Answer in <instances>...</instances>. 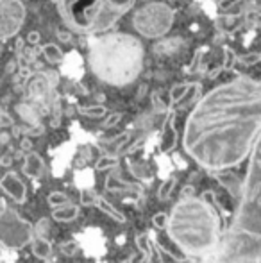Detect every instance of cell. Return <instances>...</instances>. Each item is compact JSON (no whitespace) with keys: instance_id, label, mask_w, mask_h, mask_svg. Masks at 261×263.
Returning a JSON list of instances; mask_svg holds the SVG:
<instances>
[{"instance_id":"cell-23","label":"cell","mask_w":261,"mask_h":263,"mask_svg":"<svg viewBox=\"0 0 261 263\" xmlns=\"http://www.w3.org/2000/svg\"><path fill=\"white\" fill-rule=\"evenodd\" d=\"M152 224H154V228H157V229L167 228V224H168V215H167V213H163V211L156 213V215L152 217Z\"/></svg>"},{"instance_id":"cell-11","label":"cell","mask_w":261,"mask_h":263,"mask_svg":"<svg viewBox=\"0 0 261 263\" xmlns=\"http://www.w3.org/2000/svg\"><path fill=\"white\" fill-rule=\"evenodd\" d=\"M45 172V163L39 154L36 153H29L25 156V163H24V174L29 177H39Z\"/></svg>"},{"instance_id":"cell-16","label":"cell","mask_w":261,"mask_h":263,"mask_svg":"<svg viewBox=\"0 0 261 263\" xmlns=\"http://www.w3.org/2000/svg\"><path fill=\"white\" fill-rule=\"evenodd\" d=\"M42 52H43V55H45L47 61H50V63H61V61H63V58H65L63 50H61L59 47L56 45V43H49V45H43Z\"/></svg>"},{"instance_id":"cell-19","label":"cell","mask_w":261,"mask_h":263,"mask_svg":"<svg viewBox=\"0 0 261 263\" xmlns=\"http://www.w3.org/2000/svg\"><path fill=\"white\" fill-rule=\"evenodd\" d=\"M175 184H177L175 177H168V179L165 181L163 184H161L159 192H157V199H159V201H167V199H170V195H172V192H174Z\"/></svg>"},{"instance_id":"cell-1","label":"cell","mask_w":261,"mask_h":263,"mask_svg":"<svg viewBox=\"0 0 261 263\" xmlns=\"http://www.w3.org/2000/svg\"><path fill=\"white\" fill-rule=\"evenodd\" d=\"M261 133V79L238 76L197 102L183 145L200 166L226 170L249 156Z\"/></svg>"},{"instance_id":"cell-20","label":"cell","mask_w":261,"mask_h":263,"mask_svg":"<svg viewBox=\"0 0 261 263\" xmlns=\"http://www.w3.org/2000/svg\"><path fill=\"white\" fill-rule=\"evenodd\" d=\"M47 201H49V204L52 206V208H57V206H63V204H66V202H70L68 195L63 194V192H52Z\"/></svg>"},{"instance_id":"cell-17","label":"cell","mask_w":261,"mask_h":263,"mask_svg":"<svg viewBox=\"0 0 261 263\" xmlns=\"http://www.w3.org/2000/svg\"><path fill=\"white\" fill-rule=\"evenodd\" d=\"M190 90H192V84H188V83H181V84H175V86H172V90H170L172 104H179V102H181L183 99L190 93Z\"/></svg>"},{"instance_id":"cell-14","label":"cell","mask_w":261,"mask_h":263,"mask_svg":"<svg viewBox=\"0 0 261 263\" xmlns=\"http://www.w3.org/2000/svg\"><path fill=\"white\" fill-rule=\"evenodd\" d=\"M95 206H97V208L101 210L102 213H106V217L113 218L115 222H126V217H124L122 211H118V210L115 208V206L111 204V202L106 201V199L101 197V195H98L97 201H95Z\"/></svg>"},{"instance_id":"cell-6","label":"cell","mask_w":261,"mask_h":263,"mask_svg":"<svg viewBox=\"0 0 261 263\" xmlns=\"http://www.w3.org/2000/svg\"><path fill=\"white\" fill-rule=\"evenodd\" d=\"M175 11L165 2H150L132 16V27L145 38L165 36L174 25Z\"/></svg>"},{"instance_id":"cell-28","label":"cell","mask_w":261,"mask_h":263,"mask_svg":"<svg viewBox=\"0 0 261 263\" xmlns=\"http://www.w3.org/2000/svg\"><path fill=\"white\" fill-rule=\"evenodd\" d=\"M32 147V143H31V140L29 138H25V140H22V149L24 151H29Z\"/></svg>"},{"instance_id":"cell-10","label":"cell","mask_w":261,"mask_h":263,"mask_svg":"<svg viewBox=\"0 0 261 263\" xmlns=\"http://www.w3.org/2000/svg\"><path fill=\"white\" fill-rule=\"evenodd\" d=\"M177 145V131L174 127V113L168 115L167 122L163 127V140H161V151L163 153H170Z\"/></svg>"},{"instance_id":"cell-22","label":"cell","mask_w":261,"mask_h":263,"mask_svg":"<svg viewBox=\"0 0 261 263\" xmlns=\"http://www.w3.org/2000/svg\"><path fill=\"white\" fill-rule=\"evenodd\" d=\"M118 166V159L113 156H102L97 161V170H108V168H115Z\"/></svg>"},{"instance_id":"cell-12","label":"cell","mask_w":261,"mask_h":263,"mask_svg":"<svg viewBox=\"0 0 261 263\" xmlns=\"http://www.w3.org/2000/svg\"><path fill=\"white\" fill-rule=\"evenodd\" d=\"M79 217V208L75 204H63V206H57L52 211V218L56 222H72Z\"/></svg>"},{"instance_id":"cell-8","label":"cell","mask_w":261,"mask_h":263,"mask_svg":"<svg viewBox=\"0 0 261 263\" xmlns=\"http://www.w3.org/2000/svg\"><path fill=\"white\" fill-rule=\"evenodd\" d=\"M25 20V7L20 0H0V40L14 36Z\"/></svg>"},{"instance_id":"cell-21","label":"cell","mask_w":261,"mask_h":263,"mask_svg":"<svg viewBox=\"0 0 261 263\" xmlns=\"http://www.w3.org/2000/svg\"><path fill=\"white\" fill-rule=\"evenodd\" d=\"M97 197L98 195L95 194L91 188H83V190H81V202H83L84 206H95Z\"/></svg>"},{"instance_id":"cell-4","label":"cell","mask_w":261,"mask_h":263,"mask_svg":"<svg viewBox=\"0 0 261 263\" xmlns=\"http://www.w3.org/2000/svg\"><path fill=\"white\" fill-rule=\"evenodd\" d=\"M88 65L102 83L127 86L142 73L143 45L127 32L93 36L88 42Z\"/></svg>"},{"instance_id":"cell-13","label":"cell","mask_w":261,"mask_h":263,"mask_svg":"<svg viewBox=\"0 0 261 263\" xmlns=\"http://www.w3.org/2000/svg\"><path fill=\"white\" fill-rule=\"evenodd\" d=\"M31 246H32V254L39 260H49L52 256V246L50 242L45 238V236H38V238L31 240Z\"/></svg>"},{"instance_id":"cell-3","label":"cell","mask_w":261,"mask_h":263,"mask_svg":"<svg viewBox=\"0 0 261 263\" xmlns=\"http://www.w3.org/2000/svg\"><path fill=\"white\" fill-rule=\"evenodd\" d=\"M168 235L188 256H206L220 246V217L213 202L183 197L168 215Z\"/></svg>"},{"instance_id":"cell-2","label":"cell","mask_w":261,"mask_h":263,"mask_svg":"<svg viewBox=\"0 0 261 263\" xmlns=\"http://www.w3.org/2000/svg\"><path fill=\"white\" fill-rule=\"evenodd\" d=\"M249 154L240 204L220 242L218 258L224 261H261V133Z\"/></svg>"},{"instance_id":"cell-29","label":"cell","mask_w":261,"mask_h":263,"mask_svg":"<svg viewBox=\"0 0 261 263\" xmlns=\"http://www.w3.org/2000/svg\"><path fill=\"white\" fill-rule=\"evenodd\" d=\"M57 34H59V38L63 40V42H68L70 40V32H66V31H59Z\"/></svg>"},{"instance_id":"cell-5","label":"cell","mask_w":261,"mask_h":263,"mask_svg":"<svg viewBox=\"0 0 261 263\" xmlns=\"http://www.w3.org/2000/svg\"><path fill=\"white\" fill-rule=\"evenodd\" d=\"M59 14L72 31L98 34L109 31L131 7L134 0H56Z\"/></svg>"},{"instance_id":"cell-25","label":"cell","mask_w":261,"mask_h":263,"mask_svg":"<svg viewBox=\"0 0 261 263\" xmlns=\"http://www.w3.org/2000/svg\"><path fill=\"white\" fill-rule=\"evenodd\" d=\"M75 251H77V246L73 242H66L61 246V253L66 254V256H72V254H75Z\"/></svg>"},{"instance_id":"cell-15","label":"cell","mask_w":261,"mask_h":263,"mask_svg":"<svg viewBox=\"0 0 261 263\" xmlns=\"http://www.w3.org/2000/svg\"><path fill=\"white\" fill-rule=\"evenodd\" d=\"M136 246H138V249L142 251L143 260H145V261L152 260V240H150V233L149 231L139 233V235L136 236Z\"/></svg>"},{"instance_id":"cell-7","label":"cell","mask_w":261,"mask_h":263,"mask_svg":"<svg viewBox=\"0 0 261 263\" xmlns=\"http://www.w3.org/2000/svg\"><path fill=\"white\" fill-rule=\"evenodd\" d=\"M32 233H34L32 224L22 218L16 211H0V243L11 247V249H18V247H24L31 242Z\"/></svg>"},{"instance_id":"cell-26","label":"cell","mask_w":261,"mask_h":263,"mask_svg":"<svg viewBox=\"0 0 261 263\" xmlns=\"http://www.w3.org/2000/svg\"><path fill=\"white\" fill-rule=\"evenodd\" d=\"M27 42L31 43V45H36V43L39 42V32L38 31H32L31 34L27 36Z\"/></svg>"},{"instance_id":"cell-24","label":"cell","mask_w":261,"mask_h":263,"mask_svg":"<svg viewBox=\"0 0 261 263\" xmlns=\"http://www.w3.org/2000/svg\"><path fill=\"white\" fill-rule=\"evenodd\" d=\"M122 120V113H111L109 117H106V122H104V127L106 129H111L115 127L118 122Z\"/></svg>"},{"instance_id":"cell-18","label":"cell","mask_w":261,"mask_h":263,"mask_svg":"<svg viewBox=\"0 0 261 263\" xmlns=\"http://www.w3.org/2000/svg\"><path fill=\"white\" fill-rule=\"evenodd\" d=\"M79 109V113L83 115V117H88V118H102L106 117V107L97 104V106H79L77 107Z\"/></svg>"},{"instance_id":"cell-9","label":"cell","mask_w":261,"mask_h":263,"mask_svg":"<svg viewBox=\"0 0 261 263\" xmlns=\"http://www.w3.org/2000/svg\"><path fill=\"white\" fill-rule=\"evenodd\" d=\"M0 188H2L14 202H20L22 204V202H25V199H27V188H25L24 181L13 172L6 174V176L0 179Z\"/></svg>"},{"instance_id":"cell-27","label":"cell","mask_w":261,"mask_h":263,"mask_svg":"<svg viewBox=\"0 0 261 263\" xmlns=\"http://www.w3.org/2000/svg\"><path fill=\"white\" fill-rule=\"evenodd\" d=\"M0 165H2V166H9L11 165V156H9V154L2 156V159H0Z\"/></svg>"}]
</instances>
